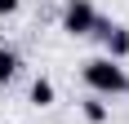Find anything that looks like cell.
Segmentation results:
<instances>
[{
    "label": "cell",
    "instance_id": "3957f363",
    "mask_svg": "<svg viewBox=\"0 0 129 124\" xmlns=\"http://www.w3.org/2000/svg\"><path fill=\"white\" fill-rule=\"evenodd\" d=\"M107 49H111V58H125L129 53V31L125 27H107Z\"/></svg>",
    "mask_w": 129,
    "mask_h": 124
},
{
    "label": "cell",
    "instance_id": "5b68a950",
    "mask_svg": "<svg viewBox=\"0 0 129 124\" xmlns=\"http://www.w3.org/2000/svg\"><path fill=\"white\" fill-rule=\"evenodd\" d=\"M13 67H18V58L0 44V84H5V80H13Z\"/></svg>",
    "mask_w": 129,
    "mask_h": 124
},
{
    "label": "cell",
    "instance_id": "277c9868",
    "mask_svg": "<svg viewBox=\"0 0 129 124\" xmlns=\"http://www.w3.org/2000/svg\"><path fill=\"white\" fill-rule=\"evenodd\" d=\"M31 102H36V106H49L53 102V84L49 80H36V84H31Z\"/></svg>",
    "mask_w": 129,
    "mask_h": 124
},
{
    "label": "cell",
    "instance_id": "7a4b0ae2",
    "mask_svg": "<svg viewBox=\"0 0 129 124\" xmlns=\"http://www.w3.org/2000/svg\"><path fill=\"white\" fill-rule=\"evenodd\" d=\"M62 22H67V31H71V36H93L98 13H93V5H89V0H67Z\"/></svg>",
    "mask_w": 129,
    "mask_h": 124
},
{
    "label": "cell",
    "instance_id": "52a82bcc",
    "mask_svg": "<svg viewBox=\"0 0 129 124\" xmlns=\"http://www.w3.org/2000/svg\"><path fill=\"white\" fill-rule=\"evenodd\" d=\"M18 9V0H0V13H13Z\"/></svg>",
    "mask_w": 129,
    "mask_h": 124
},
{
    "label": "cell",
    "instance_id": "6da1fadb",
    "mask_svg": "<svg viewBox=\"0 0 129 124\" xmlns=\"http://www.w3.org/2000/svg\"><path fill=\"white\" fill-rule=\"evenodd\" d=\"M85 80H89V89H98V93H125V89H129L125 71H120L111 58H93V62H85Z\"/></svg>",
    "mask_w": 129,
    "mask_h": 124
},
{
    "label": "cell",
    "instance_id": "8992f818",
    "mask_svg": "<svg viewBox=\"0 0 129 124\" xmlns=\"http://www.w3.org/2000/svg\"><path fill=\"white\" fill-rule=\"evenodd\" d=\"M85 115H89V120L98 124V120H103V115H107V106H103V102H85Z\"/></svg>",
    "mask_w": 129,
    "mask_h": 124
}]
</instances>
